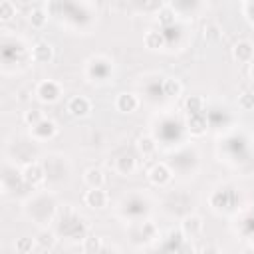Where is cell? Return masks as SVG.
Wrapping results in <instances>:
<instances>
[{
	"label": "cell",
	"instance_id": "11",
	"mask_svg": "<svg viewBox=\"0 0 254 254\" xmlns=\"http://www.w3.org/2000/svg\"><path fill=\"white\" fill-rule=\"evenodd\" d=\"M189 129L193 135H202L207 131V119L202 113H193L189 119Z\"/></svg>",
	"mask_w": 254,
	"mask_h": 254
},
{
	"label": "cell",
	"instance_id": "7",
	"mask_svg": "<svg viewBox=\"0 0 254 254\" xmlns=\"http://www.w3.org/2000/svg\"><path fill=\"white\" fill-rule=\"evenodd\" d=\"M84 181H86V185L90 187V189H101L104 187V183H106V175H104V171L101 169H88L86 171V175H84Z\"/></svg>",
	"mask_w": 254,
	"mask_h": 254
},
{
	"label": "cell",
	"instance_id": "1",
	"mask_svg": "<svg viewBox=\"0 0 254 254\" xmlns=\"http://www.w3.org/2000/svg\"><path fill=\"white\" fill-rule=\"evenodd\" d=\"M181 233L187 236V238H195L202 233V218L197 217V215H189L185 217V220L181 222Z\"/></svg>",
	"mask_w": 254,
	"mask_h": 254
},
{
	"label": "cell",
	"instance_id": "3",
	"mask_svg": "<svg viewBox=\"0 0 254 254\" xmlns=\"http://www.w3.org/2000/svg\"><path fill=\"white\" fill-rule=\"evenodd\" d=\"M44 179H46L44 169H42L38 163H32V165H28L26 169H24V181H26L30 187H38V185H42Z\"/></svg>",
	"mask_w": 254,
	"mask_h": 254
},
{
	"label": "cell",
	"instance_id": "21",
	"mask_svg": "<svg viewBox=\"0 0 254 254\" xmlns=\"http://www.w3.org/2000/svg\"><path fill=\"white\" fill-rule=\"evenodd\" d=\"M159 22L163 24V26H169V24L175 22V12H173L171 8H163V10L159 12Z\"/></svg>",
	"mask_w": 254,
	"mask_h": 254
},
{
	"label": "cell",
	"instance_id": "8",
	"mask_svg": "<svg viewBox=\"0 0 254 254\" xmlns=\"http://www.w3.org/2000/svg\"><path fill=\"white\" fill-rule=\"evenodd\" d=\"M52 54H54V52H52V46L46 44V42H40V44H36L34 50H32V60L38 62V64H46V62L52 60Z\"/></svg>",
	"mask_w": 254,
	"mask_h": 254
},
{
	"label": "cell",
	"instance_id": "18",
	"mask_svg": "<svg viewBox=\"0 0 254 254\" xmlns=\"http://www.w3.org/2000/svg\"><path fill=\"white\" fill-rule=\"evenodd\" d=\"M46 20H48V16L42 12V10H32V14H30V22H32V26L34 28H42L44 24H46Z\"/></svg>",
	"mask_w": 254,
	"mask_h": 254
},
{
	"label": "cell",
	"instance_id": "19",
	"mask_svg": "<svg viewBox=\"0 0 254 254\" xmlns=\"http://www.w3.org/2000/svg\"><path fill=\"white\" fill-rule=\"evenodd\" d=\"M238 104L242 109H254V91H244L238 97Z\"/></svg>",
	"mask_w": 254,
	"mask_h": 254
},
{
	"label": "cell",
	"instance_id": "14",
	"mask_svg": "<svg viewBox=\"0 0 254 254\" xmlns=\"http://www.w3.org/2000/svg\"><path fill=\"white\" fill-rule=\"evenodd\" d=\"M185 108L189 109L191 115H193V113H200V111H202V97H199V95H191V97L185 101Z\"/></svg>",
	"mask_w": 254,
	"mask_h": 254
},
{
	"label": "cell",
	"instance_id": "23",
	"mask_svg": "<svg viewBox=\"0 0 254 254\" xmlns=\"http://www.w3.org/2000/svg\"><path fill=\"white\" fill-rule=\"evenodd\" d=\"M54 240H56V238H54L52 233H42L40 238H38V242H40L42 248H52V246H54Z\"/></svg>",
	"mask_w": 254,
	"mask_h": 254
},
{
	"label": "cell",
	"instance_id": "15",
	"mask_svg": "<svg viewBox=\"0 0 254 254\" xmlns=\"http://www.w3.org/2000/svg\"><path fill=\"white\" fill-rule=\"evenodd\" d=\"M14 12L16 10H14L10 0H2V2H0V18H2V22H8L14 16Z\"/></svg>",
	"mask_w": 254,
	"mask_h": 254
},
{
	"label": "cell",
	"instance_id": "12",
	"mask_svg": "<svg viewBox=\"0 0 254 254\" xmlns=\"http://www.w3.org/2000/svg\"><path fill=\"white\" fill-rule=\"evenodd\" d=\"M137 147H139V151H141L143 155H151L155 151V141L151 139L149 135H141L137 139Z\"/></svg>",
	"mask_w": 254,
	"mask_h": 254
},
{
	"label": "cell",
	"instance_id": "20",
	"mask_svg": "<svg viewBox=\"0 0 254 254\" xmlns=\"http://www.w3.org/2000/svg\"><path fill=\"white\" fill-rule=\"evenodd\" d=\"M24 119H26V123L28 125H38L42 119H44V115H42V111L40 109H30V111H26V115H24Z\"/></svg>",
	"mask_w": 254,
	"mask_h": 254
},
{
	"label": "cell",
	"instance_id": "4",
	"mask_svg": "<svg viewBox=\"0 0 254 254\" xmlns=\"http://www.w3.org/2000/svg\"><path fill=\"white\" fill-rule=\"evenodd\" d=\"M91 106L86 97H72L70 104H68V111L73 115V117H86L90 113Z\"/></svg>",
	"mask_w": 254,
	"mask_h": 254
},
{
	"label": "cell",
	"instance_id": "5",
	"mask_svg": "<svg viewBox=\"0 0 254 254\" xmlns=\"http://www.w3.org/2000/svg\"><path fill=\"white\" fill-rule=\"evenodd\" d=\"M84 200H86V205L91 207V209H104L108 205V195L101 189H91V191L86 193Z\"/></svg>",
	"mask_w": 254,
	"mask_h": 254
},
{
	"label": "cell",
	"instance_id": "10",
	"mask_svg": "<svg viewBox=\"0 0 254 254\" xmlns=\"http://www.w3.org/2000/svg\"><path fill=\"white\" fill-rule=\"evenodd\" d=\"M139 106V99L133 95V93H121L117 97V109L123 111V113H131L135 111Z\"/></svg>",
	"mask_w": 254,
	"mask_h": 254
},
{
	"label": "cell",
	"instance_id": "26",
	"mask_svg": "<svg viewBox=\"0 0 254 254\" xmlns=\"http://www.w3.org/2000/svg\"><path fill=\"white\" fill-rule=\"evenodd\" d=\"M250 75H252V80H254V66H252V70H250Z\"/></svg>",
	"mask_w": 254,
	"mask_h": 254
},
{
	"label": "cell",
	"instance_id": "13",
	"mask_svg": "<svg viewBox=\"0 0 254 254\" xmlns=\"http://www.w3.org/2000/svg\"><path fill=\"white\" fill-rule=\"evenodd\" d=\"M133 169H135L133 157H127V155H125V157L119 159V163H117V173H119V175H131Z\"/></svg>",
	"mask_w": 254,
	"mask_h": 254
},
{
	"label": "cell",
	"instance_id": "9",
	"mask_svg": "<svg viewBox=\"0 0 254 254\" xmlns=\"http://www.w3.org/2000/svg\"><path fill=\"white\" fill-rule=\"evenodd\" d=\"M233 56L238 62H250L254 58V46L250 42H238L233 50Z\"/></svg>",
	"mask_w": 254,
	"mask_h": 254
},
{
	"label": "cell",
	"instance_id": "17",
	"mask_svg": "<svg viewBox=\"0 0 254 254\" xmlns=\"http://www.w3.org/2000/svg\"><path fill=\"white\" fill-rule=\"evenodd\" d=\"M163 90H165L167 95H179L181 93V84L177 80H173V78H169V80H165Z\"/></svg>",
	"mask_w": 254,
	"mask_h": 254
},
{
	"label": "cell",
	"instance_id": "2",
	"mask_svg": "<svg viewBox=\"0 0 254 254\" xmlns=\"http://www.w3.org/2000/svg\"><path fill=\"white\" fill-rule=\"evenodd\" d=\"M36 93H38V97L42 101H56L62 95V90H60V86L56 82H42L38 86Z\"/></svg>",
	"mask_w": 254,
	"mask_h": 254
},
{
	"label": "cell",
	"instance_id": "6",
	"mask_svg": "<svg viewBox=\"0 0 254 254\" xmlns=\"http://www.w3.org/2000/svg\"><path fill=\"white\" fill-rule=\"evenodd\" d=\"M149 179H151V183L163 187V185H167V183L171 181V171H169L167 165L159 163V165H155L153 169L149 171Z\"/></svg>",
	"mask_w": 254,
	"mask_h": 254
},
{
	"label": "cell",
	"instance_id": "25",
	"mask_svg": "<svg viewBox=\"0 0 254 254\" xmlns=\"http://www.w3.org/2000/svg\"><path fill=\"white\" fill-rule=\"evenodd\" d=\"M205 36H207L209 40H218V38H220L218 28L215 26V24H209V26H205Z\"/></svg>",
	"mask_w": 254,
	"mask_h": 254
},
{
	"label": "cell",
	"instance_id": "24",
	"mask_svg": "<svg viewBox=\"0 0 254 254\" xmlns=\"http://www.w3.org/2000/svg\"><path fill=\"white\" fill-rule=\"evenodd\" d=\"M16 250H18V252H30V250H32V240L20 238V240L16 242Z\"/></svg>",
	"mask_w": 254,
	"mask_h": 254
},
{
	"label": "cell",
	"instance_id": "16",
	"mask_svg": "<svg viewBox=\"0 0 254 254\" xmlns=\"http://www.w3.org/2000/svg\"><path fill=\"white\" fill-rule=\"evenodd\" d=\"M145 46L147 48H161L163 46V36L159 32H149L145 36Z\"/></svg>",
	"mask_w": 254,
	"mask_h": 254
},
{
	"label": "cell",
	"instance_id": "22",
	"mask_svg": "<svg viewBox=\"0 0 254 254\" xmlns=\"http://www.w3.org/2000/svg\"><path fill=\"white\" fill-rule=\"evenodd\" d=\"M101 248H104V246H101V242H99L97 236H90V238H86V246H84L86 252H93V250H101Z\"/></svg>",
	"mask_w": 254,
	"mask_h": 254
}]
</instances>
